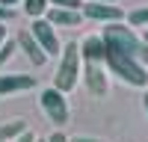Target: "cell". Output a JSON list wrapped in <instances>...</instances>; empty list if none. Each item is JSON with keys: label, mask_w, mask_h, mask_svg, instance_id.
<instances>
[{"label": "cell", "mask_w": 148, "mask_h": 142, "mask_svg": "<svg viewBox=\"0 0 148 142\" xmlns=\"http://www.w3.org/2000/svg\"><path fill=\"white\" fill-rule=\"evenodd\" d=\"M104 65L110 74H116L121 83H127V86H136V89H145L148 86V68L142 62H136V59H130L127 53H121L119 47L107 44L104 42Z\"/></svg>", "instance_id": "6da1fadb"}, {"label": "cell", "mask_w": 148, "mask_h": 142, "mask_svg": "<svg viewBox=\"0 0 148 142\" xmlns=\"http://www.w3.org/2000/svg\"><path fill=\"white\" fill-rule=\"evenodd\" d=\"M101 39L107 44H113L119 47L121 53H127L130 59H136V62H142L148 68V44L139 39L136 33H133V27H127L125 21H119V24H107L104 33H101Z\"/></svg>", "instance_id": "7a4b0ae2"}, {"label": "cell", "mask_w": 148, "mask_h": 142, "mask_svg": "<svg viewBox=\"0 0 148 142\" xmlns=\"http://www.w3.org/2000/svg\"><path fill=\"white\" fill-rule=\"evenodd\" d=\"M80 74H83L80 42H68V44H62V53H59V65H56V74H53V89H59L62 95L74 92Z\"/></svg>", "instance_id": "3957f363"}, {"label": "cell", "mask_w": 148, "mask_h": 142, "mask_svg": "<svg viewBox=\"0 0 148 142\" xmlns=\"http://www.w3.org/2000/svg\"><path fill=\"white\" fill-rule=\"evenodd\" d=\"M39 101H42L45 115H47V118H51V122L56 124V130H62V124H68V118H71V110H68L65 95L59 92V89H53V86H47V89H42Z\"/></svg>", "instance_id": "277c9868"}, {"label": "cell", "mask_w": 148, "mask_h": 142, "mask_svg": "<svg viewBox=\"0 0 148 142\" xmlns=\"http://www.w3.org/2000/svg\"><path fill=\"white\" fill-rule=\"evenodd\" d=\"M30 33L36 36V42L42 44V51L47 53V59H51V56H56V59H59V53H62V44H59L56 27H53L47 18H36V21L30 24Z\"/></svg>", "instance_id": "5b68a950"}, {"label": "cell", "mask_w": 148, "mask_h": 142, "mask_svg": "<svg viewBox=\"0 0 148 142\" xmlns=\"http://www.w3.org/2000/svg\"><path fill=\"white\" fill-rule=\"evenodd\" d=\"M83 83L92 98H104L110 92V74L104 62H83Z\"/></svg>", "instance_id": "8992f818"}, {"label": "cell", "mask_w": 148, "mask_h": 142, "mask_svg": "<svg viewBox=\"0 0 148 142\" xmlns=\"http://www.w3.org/2000/svg\"><path fill=\"white\" fill-rule=\"evenodd\" d=\"M80 12H83V18L98 21V24H119V21H125V18H127L116 3H92V0H86Z\"/></svg>", "instance_id": "52a82bcc"}, {"label": "cell", "mask_w": 148, "mask_h": 142, "mask_svg": "<svg viewBox=\"0 0 148 142\" xmlns=\"http://www.w3.org/2000/svg\"><path fill=\"white\" fill-rule=\"evenodd\" d=\"M15 42H18V51H24V56H27L36 68H42V65L47 62V53L42 51V44L36 42V36H33L30 30H18V33H15Z\"/></svg>", "instance_id": "ba28073f"}, {"label": "cell", "mask_w": 148, "mask_h": 142, "mask_svg": "<svg viewBox=\"0 0 148 142\" xmlns=\"http://www.w3.org/2000/svg\"><path fill=\"white\" fill-rule=\"evenodd\" d=\"M36 89V74H0V98Z\"/></svg>", "instance_id": "9c48e42d"}, {"label": "cell", "mask_w": 148, "mask_h": 142, "mask_svg": "<svg viewBox=\"0 0 148 142\" xmlns=\"http://www.w3.org/2000/svg\"><path fill=\"white\" fill-rule=\"evenodd\" d=\"M45 18L51 21L53 27H80V24H83V12H77V9H56V6H51Z\"/></svg>", "instance_id": "30bf717a"}, {"label": "cell", "mask_w": 148, "mask_h": 142, "mask_svg": "<svg viewBox=\"0 0 148 142\" xmlns=\"http://www.w3.org/2000/svg\"><path fill=\"white\" fill-rule=\"evenodd\" d=\"M104 39L101 36H89V39H83L80 44V59L83 62H104Z\"/></svg>", "instance_id": "8fae6325"}, {"label": "cell", "mask_w": 148, "mask_h": 142, "mask_svg": "<svg viewBox=\"0 0 148 142\" xmlns=\"http://www.w3.org/2000/svg\"><path fill=\"white\" fill-rule=\"evenodd\" d=\"M27 122L24 118H9V122H3L0 124V142H15L21 133H27Z\"/></svg>", "instance_id": "7c38bea8"}, {"label": "cell", "mask_w": 148, "mask_h": 142, "mask_svg": "<svg viewBox=\"0 0 148 142\" xmlns=\"http://www.w3.org/2000/svg\"><path fill=\"white\" fill-rule=\"evenodd\" d=\"M47 9H51V3H47V0H24V12H27L33 21H36V18H45Z\"/></svg>", "instance_id": "4fadbf2b"}, {"label": "cell", "mask_w": 148, "mask_h": 142, "mask_svg": "<svg viewBox=\"0 0 148 142\" xmlns=\"http://www.w3.org/2000/svg\"><path fill=\"white\" fill-rule=\"evenodd\" d=\"M125 21H127V27H142V30H145V27H148V6L133 9V12H130V15H127Z\"/></svg>", "instance_id": "5bb4252c"}, {"label": "cell", "mask_w": 148, "mask_h": 142, "mask_svg": "<svg viewBox=\"0 0 148 142\" xmlns=\"http://www.w3.org/2000/svg\"><path fill=\"white\" fill-rule=\"evenodd\" d=\"M18 51V42H15V36H6V42L0 44V68H3L9 59H12V53Z\"/></svg>", "instance_id": "9a60e30c"}, {"label": "cell", "mask_w": 148, "mask_h": 142, "mask_svg": "<svg viewBox=\"0 0 148 142\" xmlns=\"http://www.w3.org/2000/svg\"><path fill=\"white\" fill-rule=\"evenodd\" d=\"M47 3L56 6V9H77V12H80L86 0H47Z\"/></svg>", "instance_id": "2e32d148"}, {"label": "cell", "mask_w": 148, "mask_h": 142, "mask_svg": "<svg viewBox=\"0 0 148 142\" xmlns=\"http://www.w3.org/2000/svg\"><path fill=\"white\" fill-rule=\"evenodd\" d=\"M12 21H15V9L0 6V24H12Z\"/></svg>", "instance_id": "e0dca14e"}, {"label": "cell", "mask_w": 148, "mask_h": 142, "mask_svg": "<svg viewBox=\"0 0 148 142\" xmlns=\"http://www.w3.org/2000/svg\"><path fill=\"white\" fill-rule=\"evenodd\" d=\"M47 142H68V136L62 133V130H53V133L47 136Z\"/></svg>", "instance_id": "ac0fdd59"}, {"label": "cell", "mask_w": 148, "mask_h": 142, "mask_svg": "<svg viewBox=\"0 0 148 142\" xmlns=\"http://www.w3.org/2000/svg\"><path fill=\"white\" fill-rule=\"evenodd\" d=\"M68 142H104V139H95V136H71Z\"/></svg>", "instance_id": "d6986e66"}, {"label": "cell", "mask_w": 148, "mask_h": 142, "mask_svg": "<svg viewBox=\"0 0 148 142\" xmlns=\"http://www.w3.org/2000/svg\"><path fill=\"white\" fill-rule=\"evenodd\" d=\"M15 142H36V133H33V130H27V133H21Z\"/></svg>", "instance_id": "ffe728a7"}, {"label": "cell", "mask_w": 148, "mask_h": 142, "mask_svg": "<svg viewBox=\"0 0 148 142\" xmlns=\"http://www.w3.org/2000/svg\"><path fill=\"white\" fill-rule=\"evenodd\" d=\"M6 36H9V27H6V24H0V44L6 42Z\"/></svg>", "instance_id": "44dd1931"}, {"label": "cell", "mask_w": 148, "mask_h": 142, "mask_svg": "<svg viewBox=\"0 0 148 142\" xmlns=\"http://www.w3.org/2000/svg\"><path fill=\"white\" fill-rule=\"evenodd\" d=\"M15 3H24V0H0V6H9V9H15Z\"/></svg>", "instance_id": "7402d4cb"}, {"label": "cell", "mask_w": 148, "mask_h": 142, "mask_svg": "<svg viewBox=\"0 0 148 142\" xmlns=\"http://www.w3.org/2000/svg\"><path fill=\"white\" fill-rule=\"evenodd\" d=\"M142 106H145V115H148V92L142 95Z\"/></svg>", "instance_id": "603a6c76"}, {"label": "cell", "mask_w": 148, "mask_h": 142, "mask_svg": "<svg viewBox=\"0 0 148 142\" xmlns=\"http://www.w3.org/2000/svg\"><path fill=\"white\" fill-rule=\"evenodd\" d=\"M142 42H145V44H148V27H145V30H142Z\"/></svg>", "instance_id": "cb8c5ba5"}, {"label": "cell", "mask_w": 148, "mask_h": 142, "mask_svg": "<svg viewBox=\"0 0 148 142\" xmlns=\"http://www.w3.org/2000/svg\"><path fill=\"white\" fill-rule=\"evenodd\" d=\"M92 3H116V0H92Z\"/></svg>", "instance_id": "d4e9b609"}, {"label": "cell", "mask_w": 148, "mask_h": 142, "mask_svg": "<svg viewBox=\"0 0 148 142\" xmlns=\"http://www.w3.org/2000/svg\"><path fill=\"white\" fill-rule=\"evenodd\" d=\"M36 142H47V139H36Z\"/></svg>", "instance_id": "484cf974"}]
</instances>
